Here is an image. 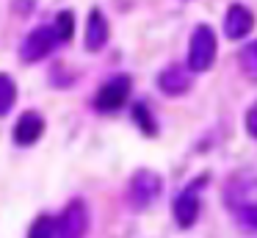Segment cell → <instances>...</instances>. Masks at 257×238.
<instances>
[{"mask_svg":"<svg viewBox=\"0 0 257 238\" xmlns=\"http://www.w3.org/2000/svg\"><path fill=\"white\" fill-rule=\"evenodd\" d=\"M161 175H155L152 169H141L133 175V180H130V191H127V199L133 208H147V205H152L158 199V194H161Z\"/></svg>","mask_w":257,"mask_h":238,"instance_id":"277c9868","label":"cell"},{"mask_svg":"<svg viewBox=\"0 0 257 238\" xmlns=\"http://www.w3.org/2000/svg\"><path fill=\"white\" fill-rule=\"evenodd\" d=\"M53 31H56L58 42H69L75 33V14L72 11H58V17L53 20Z\"/></svg>","mask_w":257,"mask_h":238,"instance_id":"5bb4252c","label":"cell"},{"mask_svg":"<svg viewBox=\"0 0 257 238\" xmlns=\"http://www.w3.org/2000/svg\"><path fill=\"white\" fill-rule=\"evenodd\" d=\"M158 86L169 97H180V94H185L191 89V72L180 64H172L158 75Z\"/></svg>","mask_w":257,"mask_h":238,"instance_id":"9c48e42d","label":"cell"},{"mask_svg":"<svg viewBox=\"0 0 257 238\" xmlns=\"http://www.w3.org/2000/svg\"><path fill=\"white\" fill-rule=\"evenodd\" d=\"M205 183L207 177H199V180L188 183L177 194V199H174V219H177L180 227H191L196 221V216H199V191L205 188Z\"/></svg>","mask_w":257,"mask_h":238,"instance_id":"8992f818","label":"cell"},{"mask_svg":"<svg viewBox=\"0 0 257 238\" xmlns=\"http://www.w3.org/2000/svg\"><path fill=\"white\" fill-rule=\"evenodd\" d=\"M133 119L139 122V127L147 133V136H155V130H158V127H155V119L150 116V108H147L144 103H139V105L133 108Z\"/></svg>","mask_w":257,"mask_h":238,"instance_id":"2e32d148","label":"cell"},{"mask_svg":"<svg viewBox=\"0 0 257 238\" xmlns=\"http://www.w3.org/2000/svg\"><path fill=\"white\" fill-rule=\"evenodd\" d=\"M235 210V219H238V224L243 227L246 232H257V202H243L238 205Z\"/></svg>","mask_w":257,"mask_h":238,"instance_id":"4fadbf2b","label":"cell"},{"mask_svg":"<svg viewBox=\"0 0 257 238\" xmlns=\"http://www.w3.org/2000/svg\"><path fill=\"white\" fill-rule=\"evenodd\" d=\"M251 28H254V14L240 3L229 6L227 17H224V33L229 39H243L251 33Z\"/></svg>","mask_w":257,"mask_h":238,"instance_id":"ba28073f","label":"cell"},{"mask_svg":"<svg viewBox=\"0 0 257 238\" xmlns=\"http://www.w3.org/2000/svg\"><path fill=\"white\" fill-rule=\"evenodd\" d=\"M42 133H45V116L36 114V111H25L14 125V141L20 147H31L42 138Z\"/></svg>","mask_w":257,"mask_h":238,"instance_id":"52a82bcc","label":"cell"},{"mask_svg":"<svg viewBox=\"0 0 257 238\" xmlns=\"http://www.w3.org/2000/svg\"><path fill=\"white\" fill-rule=\"evenodd\" d=\"M108 36H111V31H108L105 14H102L100 9H91L89 11V22H86V50H89V53L102 50L108 44Z\"/></svg>","mask_w":257,"mask_h":238,"instance_id":"30bf717a","label":"cell"},{"mask_svg":"<svg viewBox=\"0 0 257 238\" xmlns=\"http://www.w3.org/2000/svg\"><path fill=\"white\" fill-rule=\"evenodd\" d=\"M56 44H58V36H56V31H53V25H42V28H36V31H31L28 36H25L23 47H20V58H23L25 64L42 61L56 50Z\"/></svg>","mask_w":257,"mask_h":238,"instance_id":"3957f363","label":"cell"},{"mask_svg":"<svg viewBox=\"0 0 257 238\" xmlns=\"http://www.w3.org/2000/svg\"><path fill=\"white\" fill-rule=\"evenodd\" d=\"M238 64H240V69H243V75L257 83V42H249L243 50H240Z\"/></svg>","mask_w":257,"mask_h":238,"instance_id":"7c38bea8","label":"cell"},{"mask_svg":"<svg viewBox=\"0 0 257 238\" xmlns=\"http://www.w3.org/2000/svg\"><path fill=\"white\" fill-rule=\"evenodd\" d=\"M216 61V33L210 25H196L191 33L188 47V69L191 72H207Z\"/></svg>","mask_w":257,"mask_h":238,"instance_id":"6da1fadb","label":"cell"},{"mask_svg":"<svg viewBox=\"0 0 257 238\" xmlns=\"http://www.w3.org/2000/svg\"><path fill=\"white\" fill-rule=\"evenodd\" d=\"M28 238H56V219L47 216V213H42L39 219L31 224Z\"/></svg>","mask_w":257,"mask_h":238,"instance_id":"9a60e30c","label":"cell"},{"mask_svg":"<svg viewBox=\"0 0 257 238\" xmlns=\"http://www.w3.org/2000/svg\"><path fill=\"white\" fill-rule=\"evenodd\" d=\"M89 230V210L83 199H72L64 208L61 219H56V238H83Z\"/></svg>","mask_w":257,"mask_h":238,"instance_id":"5b68a950","label":"cell"},{"mask_svg":"<svg viewBox=\"0 0 257 238\" xmlns=\"http://www.w3.org/2000/svg\"><path fill=\"white\" fill-rule=\"evenodd\" d=\"M14 103H17V83L12 75L0 72V116H6Z\"/></svg>","mask_w":257,"mask_h":238,"instance_id":"8fae6325","label":"cell"},{"mask_svg":"<svg viewBox=\"0 0 257 238\" xmlns=\"http://www.w3.org/2000/svg\"><path fill=\"white\" fill-rule=\"evenodd\" d=\"M246 130H249L251 138H257V103L249 108V114H246Z\"/></svg>","mask_w":257,"mask_h":238,"instance_id":"e0dca14e","label":"cell"},{"mask_svg":"<svg viewBox=\"0 0 257 238\" xmlns=\"http://www.w3.org/2000/svg\"><path fill=\"white\" fill-rule=\"evenodd\" d=\"M130 89H133V81L130 75H113L111 81H105L100 86V92L94 94V108L102 111V114H111V111H119L130 97Z\"/></svg>","mask_w":257,"mask_h":238,"instance_id":"7a4b0ae2","label":"cell"}]
</instances>
